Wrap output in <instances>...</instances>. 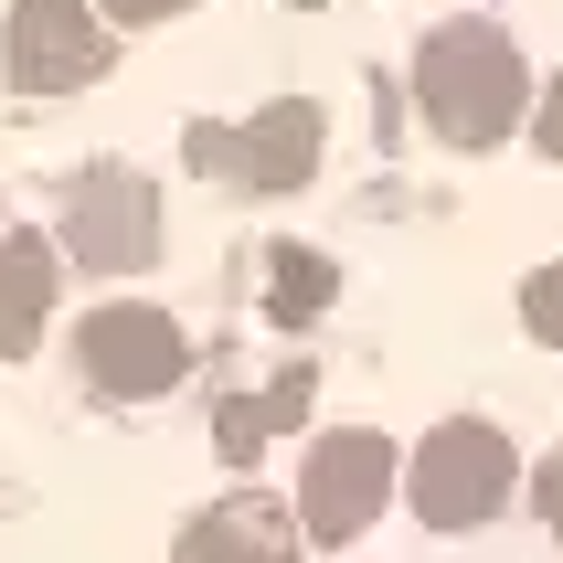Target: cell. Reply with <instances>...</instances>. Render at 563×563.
Returning a JSON list of instances; mask_svg holds the SVG:
<instances>
[{
	"label": "cell",
	"mask_w": 563,
	"mask_h": 563,
	"mask_svg": "<svg viewBox=\"0 0 563 563\" xmlns=\"http://www.w3.org/2000/svg\"><path fill=\"white\" fill-rule=\"evenodd\" d=\"M415 107L437 128V150H500L510 128L532 118V64L500 22H437L415 43Z\"/></svg>",
	"instance_id": "cell-1"
},
{
	"label": "cell",
	"mask_w": 563,
	"mask_h": 563,
	"mask_svg": "<svg viewBox=\"0 0 563 563\" xmlns=\"http://www.w3.org/2000/svg\"><path fill=\"white\" fill-rule=\"evenodd\" d=\"M510 489H521V457L489 415H446L437 437L405 457V510L426 532H478V521H500Z\"/></svg>",
	"instance_id": "cell-2"
},
{
	"label": "cell",
	"mask_w": 563,
	"mask_h": 563,
	"mask_svg": "<svg viewBox=\"0 0 563 563\" xmlns=\"http://www.w3.org/2000/svg\"><path fill=\"white\" fill-rule=\"evenodd\" d=\"M181 150H191L202 181H234V191H309V181H319V150H330V107H319V96H277V107H255L245 128L191 118Z\"/></svg>",
	"instance_id": "cell-3"
},
{
	"label": "cell",
	"mask_w": 563,
	"mask_h": 563,
	"mask_svg": "<svg viewBox=\"0 0 563 563\" xmlns=\"http://www.w3.org/2000/svg\"><path fill=\"white\" fill-rule=\"evenodd\" d=\"M394 489H405V457H394L383 426H330L298 457V521H309V542H362L394 510Z\"/></svg>",
	"instance_id": "cell-4"
},
{
	"label": "cell",
	"mask_w": 563,
	"mask_h": 563,
	"mask_svg": "<svg viewBox=\"0 0 563 563\" xmlns=\"http://www.w3.org/2000/svg\"><path fill=\"white\" fill-rule=\"evenodd\" d=\"M75 266H96V277H139V266H159V191L128 170V159H96V170H75V191H64V234H54Z\"/></svg>",
	"instance_id": "cell-5"
},
{
	"label": "cell",
	"mask_w": 563,
	"mask_h": 563,
	"mask_svg": "<svg viewBox=\"0 0 563 563\" xmlns=\"http://www.w3.org/2000/svg\"><path fill=\"white\" fill-rule=\"evenodd\" d=\"M107 54H118V22L96 0H11V22H0V64L22 96H86Z\"/></svg>",
	"instance_id": "cell-6"
},
{
	"label": "cell",
	"mask_w": 563,
	"mask_h": 563,
	"mask_svg": "<svg viewBox=\"0 0 563 563\" xmlns=\"http://www.w3.org/2000/svg\"><path fill=\"white\" fill-rule=\"evenodd\" d=\"M75 362H86L96 394H118V405H150V394H170L191 362L181 319L150 309V298H96L86 319H75Z\"/></svg>",
	"instance_id": "cell-7"
},
{
	"label": "cell",
	"mask_w": 563,
	"mask_h": 563,
	"mask_svg": "<svg viewBox=\"0 0 563 563\" xmlns=\"http://www.w3.org/2000/svg\"><path fill=\"white\" fill-rule=\"evenodd\" d=\"M298 553H309V521L277 489H234V500L191 510L170 542V563H298Z\"/></svg>",
	"instance_id": "cell-8"
},
{
	"label": "cell",
	"mask_w": 563,
	"mask_h": 563,
	"mask_svg": "<svg viewBox=\"0 0 563 563\" xmlns=\"http://www.w3.org/2000/svg\"><path fill=\"white\" fill-rule=\"evenodd\" d=\"M64 298V255L43 234H0V362H32Z\"/></svg>",
	"instance_id": "cell-9"
},
{
	"label": "cell",
	"mask_w": 563,
	"mask_h": 563,
	"mask_svg": "<svg viewBox=\"0 0 563 563\" xmlns=\"http://www.w3.org/2000/svg\"><path fill=\"white\" fill-rule=\"evenodd\" d=\"M330 287H341V277H330V266H319V255H298V245H277V266H266V309H277L287 330H298V319H319V309H330Z\"/></svg>",
	"instance_id": "cell-10"
},
{
	"label": "cell",
	"mask_w": 563,
	"mask_h": 563,
	"mask_svg": "<svg viewBox=\"0 0 563 563\" xmlns=\"http://www.w3.org/2000/svg\"><path fill=\"white\" fill-rule=\"evenodd\" d=\"M521 330H532L542 351H563V255L521 277Z\"/></svg>",
	"instance_id": "cell-11"
},
{
	"label": "cell",
	"mask_w": 563,
	"mask_h": 563,
	"mask_svg": "<svg viewBox=\"0 0 563 563\" xmlns=\"http://www.w3.org/2000/svg\"><path fill=\"white\" fill-rule=\"evenodd\" d=\"M309 394H319V373H309V362L266 383V394H255V405H266V437H298V415H309Z\"/></svg>",
	"instance_id": "cell-12"
},
{
	"label": "cell",
	"mask_w": 563,
	"mask_h": 563,
	"mask_svg": "<svg viewBox=\"0 0 563 563\" xmlns=\"http://www.w3.org/2000/svg\"><path fill=\"white\" fill-rule=\"evenodd\" d=\"M96 11H107L118 32H159V22H181L191 0H96Z\"/></svg>",
	"instance_id": "cell-13"
},
{
	"label": "cell",
	"mask_w": 563,
	"mask_h": 563,
	"mask_svg": "<svg viewBox=\"0 0 563 563\" xmlns=\"http://www.w3.org/2000/svg\"><path fill=\"white\" fill-rule=\"evenodd\" d=\"M532 510H542V532L563 542V446H553V457L532 468Z\"/></svg>",
	"instance_id": "cell-14"
},
{
	"label": "cell",
	"mask_w": 563,
	"mask_h": 563,
	"mask_svg": "<svg viewBox=\"0 0 563 563\" xmlns=\"http://www.w3.org/2000/svg\"><path fill=\"white\" fill-rule=\"evenodd\" d=\"M532 150H542V159H563V75L532 96Z\"/></svg>",
	"instance_id": "cell-15"
},
{
	"label": "cell",
	"mask_w": 563,
	"mask_h": 563,
	"mask_svg": "<svg viewBox=\"0 0 563 563\" xmlns=\"http://www.w3.org/2000/svg\"><path fill=\"white\" fill-rule=\"evenodd\" d=\"M287 11H319V0H287Z\"/></svg>",
	"instance_id": "cell-16"
},
{
	"label": "cell",
	"mask_w": 563,
	"mask_h": 563,
	"mask_svg": "<svg viewBox=\"0 0 563 563\" xmlns=\"http://www.w3.org/2000/svg\"><path fill=\"white\" fill-rule=\"evenodd\" d=\"M0 234H11V223H0Z\"/></svg>",
	"instance_id": "cell-17"
}]
</instances>
